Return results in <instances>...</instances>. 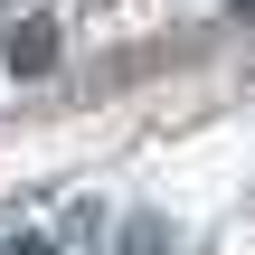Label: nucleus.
Masks as SVG:
<instances>
[{
  "label": "nucleus",
  "instance_id": "nucleus-1",
  "mask_svg": "<svg viewBox=\"0 0 255 255\" xmlns=\"http://www.w3.org/2000/svg\"><path fill=\"white\" fill-rule=\"evenodd\" d=\"M9 66H19V76H47V66H57V19H19V28H9Z\"/></svg>",
  "mask_w": 255,
  "mask_h": 255
},
{
  "label": "nucleus",
  "instance_id": "nucleus-2",
  "mask_svg": "<svg viewBox=\"0 0 255 255\" xmlns=\"http://www.w3.org/2000/svg\"><path fill=\"white\" fill-rule=\"evenodd\" d=\"M123 255H170V227H161V218H132V227H123Z\"/></svg>",
  "mask_w": 255,
  "mask_h": 255
},
{
  "label": "nucleus",
  "instance_id": "nucleus-3",
  "mask_svg": "<svg viewBox=\"0 0 255 255\" xmlns=\"http://www.w3.org/2000/svg\"><path fill=\"white\" fill-rule=\"evenodd\" d=\"M0 255H57V246H47V237H9Z\"/></svg>",
  "mask_w": 255,
  "mask_h": 255
},
{
  "label": "nucleus",
  "instance_id": "nucleus-4",
  "mask_svg": "<svg viewBox=\"0 0 255 255\" xmlns=\"http://www.w3.org/2000/svg\"><path fill=\"white\" fill-rule=\"evenodd\" d=\"M237 9H246V19H255V0H237Z\"/></svg>",
  "mask_w": 255,
  "mask_h": 255
}]
</instances>
